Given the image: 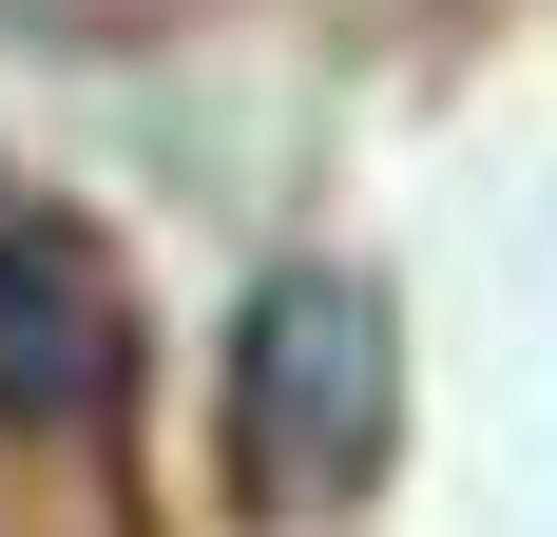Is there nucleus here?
Masks as SVG:
<instances>
[{
	"mask_svg": "<svg viewBox=\"0 0 557 537\" xmlns=\"http://www.w3.org/2000/svg\"><path fill=\"white\" fill-rule=\"evenodd\" d=\"M212 461L250 537H308L346 499H385L404 461V326L366 268H270L231 308V384H212Z\"/></svg>",
	"mask_w": 557,
	"mask_h": 537,
	"instance_id": "1",
	"label": "nucleus"
},
{
	"mask_svg": "<svg viewBox=\"0 0 557 537\" xmlns=\"http://www.w3.org/2000/svg\"><path fill=\"white\" fill-rule=\"evenodd\" d=\"M135 403V308L77 230H0V423L39 441H115Z\"/></svg>",
	"mask_w": 557,
	"mask_h": 537,
	"instance_id": "2",
	"label": "nucleus"
}]
</instances>
